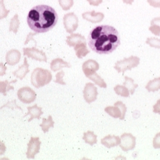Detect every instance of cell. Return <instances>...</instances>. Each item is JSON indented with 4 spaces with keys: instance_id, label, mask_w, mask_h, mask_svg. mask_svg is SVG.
I'll return each instance as SVG.
<instances>
[{
    "instance_id": "cell-1",
    "label": "cell",
    "mask_w": 160,
    "mask_h": 160,
    "mask_svg": "<svg viewBox=\"0 0 160 160\" xmlns=\"http://www.w3.org/2000/svg\"><path fill=\"white\" fill-rule=\"evenodd\" d=\"M88 45L90 49L98 54H109L121 44L117 30L109 25L97 26L88 35Z\"/></svg>"
},
{
    "instance_id": "cell-2",
    "label": "cell",
    "mask_w": 160,
    "mask_h": 160,
    "mask_svg": "<svg viewBox=\"0 0 160 160\" xmlns=\"http://www.w3.org/2000/svg\"><path fill=\"white\" fill-rule=\"evenodd\" d=\"M58 16L55 10L48 5L33 7L27 17V22L31 30L37 33H46L57 24Z\"/></svg>"
},
{
    "instance_id": "cell-3",
    "label": "cell",
    "mask_w": 160,
    "mask_h": 160,
    "mask_svg": "<svg viewBox=\"0 0 160 160\" xmlns=\"http://www.w3.org/2000/svg\"><path fill=\"white\" fill-rule=\"evenodd\" d=\"M52 79L50 71L40 68H36L31 75V83L36 88H40L48 84Z\"/></svg>"
},
{
    "instance_id": "cell-4",
    "label": "cell",
    "mask_w": 160,
    "mask_h": 160,
    "mask_svg": "<svg viewBox=\"0 0 160 160\" xmlns=\"http://www.w3.org/2000/svg\"><path fill=\"white\" fill-rule=\"evenodd\" d=\"M140 59L135 56H131L129 58H125L115 63L114 68L118 73H124L126 70H131L137 67L140 64Z\"/></svg>"
},
{
    "instance_id": "cell-5",
    "label": "cell",
    "mask_w": 160,
    "mask_h": 160,
    "mask_svg": "<svg viewBox=\"0 0 160 160\" xmlns=\"http://www.w3.org/2000/svg\"><path fill=\"white\" fill-rule=\"evenodd\" d=\"M63 23L66 32L72 33L78 27V18L73 12L68 13L64 16Z\"/></svg>"
},
{
    "instance_id": "cell-6",
    "label": "cell",
    "mask_w": 160,
    "mask_h": 160,
    "mask_svg": "<svg viewBox=\"0 0 160 160\" xmlns=\"http://www.w3.org/2000/svg\"><path fill=\"white\" fill-rule=\"evenodd\" d=\"M18 99L25 104H30L33 102L36 98L35 92L29 87H23L20 88L17 92Z\"/></svg>"
},
{
    "instance_id": "cell-7",
    "label": "cell",
    "mask_w": 160,
    "mask_h": 160,
    "mask_svg": "<svg viewBox=\"0 0 160 160\" xmlns=\"http://www.w3.org/2000/svg\"><path fill=\"white\" fill-rule=\"evenodd\" d=\"M136 146V138L131 133L122 134L120 139V148L124 152L133 150Z\"/></svg>"
},
{
    "instance_id": "cell-8",
    "label": "cell",
    "mask_w": 160,
    "mask_h": 160,
    "mask_svg": "<svg viewBox=\"0 0 160 160\" xmlns=\"http://www.w3.org/2000/svg\"><path fill=\"white\" fill-rule=\"evenodd\" d=\"M23 55L33 60L47 62V57L42 50H39L36 48H23Z\"/></svg>"
},
{
    "instance_id": "cell-9",
    "label": "cell",
    "mask_w": 160,
    "mask_h": 160,
    "mask_svg": "<svg viewBox=\"0 0 160 160\" xmlns=\"http://www.w3.org/2000/svg\"><path fill=\"white\" fill-rule=\"evenodd\" d=\"M41 142L39 137H31L29 142L28 144V150L26 157L29 159H34L36 154L39 153Z\"/></svg>"
},
{
    "instance_id": "cell-10",
    "label": "cell",
    "mask_w": 160,
    "mask_h": 160,
    "mask_svg": "<svg viewBox=\"0 0 160 160\" xmlns=\"http://www.w3.org/2000/svg\"><path fill=\"white\" fill-rule=\"evenodd\" d=\"M84 98L88 103H91L97 98V88L93 83L88 82L86 84L83 90Z\"/></svg>"
},
{
    "instance_id": "cell-11",
    "label": "cell",
    "mask_w": 160,
    "mask_h": 160,
    "mask_svg": "<svg viewBox=\"0 0 160 160\" xmlns=\"http://www.w3.org/2000/svg\"><path fill=\"white\" fill-rule=\"evenodd\" d=\"M82 68L84 75L87 77L92 73L96 72L99 69L100 66L95 60H88L83 63Z\"/></svg>"
},
{
    "instance_id": "cell-12",
    "label": "cell",
    "mask_w": 160,
    "mask_h": 160,
    "mask_svg": "<svg viewBox=\"0 0 160 160\" xmlns=\"http://www.w3.org/2000/svg\"><path fill=\"white\" fill-rule=\"evenodd\" d=\"M82 18L93 23H98L101 22L104 18V15L101 12H95V10L87 12L82 14Z\"/></svg>"
},
{
    "instance_id": "cell-13",
    "label": "cell",
    "mask_w": 160,
    "mask_h": 160,
    "mask_svg": "<svg viewBox=\"0 0 160 160\" xmlns=\"http://www.w3.org/2000/svg\"><path fill=\"white\" fill-rule=\"evenodd\" d=\"M21 53L17 49L9 50L6 56V61L7 64L10 66H13L18 63L21 58Z\"/></svg>"
},
{
    "instance_id": "cell-14",
    "label": "cell",
    "mask_w": 160,
    "mask_h": 160,
    "mask_svg": "<svg viewBox=\"0 0 160 160\" xmlns=\"http://www.w3.org/2000/svg\"><path fill=\"white\" fill-rule=\"evenodd\" d=\"M101 144L108 148H112L117 146L120 143L119 137L109 135L101 141Z\"/></svg>"
},
{
    "instance_id": "cell-15",
    "label": "cell",
    "mask_w": 160,
    "mask_h": 160,
    "mask_svg": "<svg viewBox=\"0 0 160 160\" xmlns=\"http://www.w3.org/2000/svg\"><path fill=\"white\" fill-rule=\"evenodd\" d=\"M66 42L70 47H74L81 42H86V40L85 37L80 33H72L70 36L67 37Z\"/></svg>"
},
{
    "instance_id": "cell-16",
    "label": "cell",
    "mask_w": 160,
    "mask_h": 160,
    "mask_svg": "<svg viewBox=\"0 0 160 160\" xmlns=\"http://www.w3.org/2000/svg\"><path fill=\"white\" fill-rule=\"evenodd\" d=\"M29 64H28L27 58H24V63L21 65L19 68L13 72V75L15 76L17 78H20V80H22L26 75L29 72Z\"/></svg>"
},
{
    "instance_id": "cell-17",
    "label": "cell",
    "mask_w": 160,
    "mask_h": 160,
    "mask_svg": "<svg viewBox=\"0 0 160 160\" xmlns=\"http://www.w3.org/2000/svg\"><path fill=\"white\" fill-rule=\"evenodd\" d=\"M27 109L28 110V112L23 117H26L28 115H30V119L28 120L29 122H30L35 118L40 119L41 115L43 113V112L42 111V108L41 107H38L37 104L33 106L28 107Z\"/></svg>"
},
{
    "instance_id": "cell-18",
    "label": "cell",
    "mask_w": 160,
    "mask_h": 160,
    "mask_svg": "<svg viewBox=\"0 0 160 160\" xmlns=\"http://www.w3.org/2000/svg\"><path fill=\"white\" fill-rule=\"evenodd\" d=\"M70 67H71V65L70 63L59 58L52 60L50 63V69L53 72L60 70L64 68H70Z\"/></svg>"
},
{
    "instance_id": "cell-19",
    "label": "cell",
    "mask_w": 160,
    "mask_h": 160,
    "mask_svg": "<svg viewBox=\"0 0 160 160\" xmlns=\"http://www.w3.org/2000/svg\"><path fill=\"white\" fill-rule=\"evenodd\" d=\"M73 48L77 57L80 59L86 57L88 53H90V50H88L87 48L86 42H81L77 44Z\"/></svg>"
},
{
    "instance_id": "cell-20",
    "label": "cell",
    "mask_w": 160,
    "mask_h": 160,
    "mask_svg": "<svg viewBox=\"0 0 160 160\" xmlns=\"http://www.w3.org/2000/svg\"><path fill=\"white\" fill-rule=\"evenodd\" d=\"M17 81V80H12L9 82L8 80L4 81H0V93L3 94L4 96L7 95V92L10 90H13L14 88L10 86L11 83H15Z\"/></svg>"
},
{
    "instance_id": "cell-21",
    "label": "cell",
    "mask_w": 160,
    "mask_h": 160,
    "mask_svg": "<svg viewBox=\"0 0 160 160\" xmlns=\"http://www.w3.org/2000/svg\"><path fill=\"white\" fill-rule=\"evenodd\" d=\"M86 77H88L89 79L93 81V82L99 86L100 88H107V84L105 82V81L102 78H101V77L99 76L96 72L92 73L90 75H89L88 76H87Z\"/></svg>"
},
{
    "instance_id": "cell-22",
    "label": "cell",
    "mask_w": 160,
    "mask_h": 160,
    "mask_svg": "<svg viewBox=\"0 0 160 160\" xmlns=\"http://www.w3.org/2000/svg\"><path fill=\"white\" fill-rule=\"evenodd\" d=\"M150 28L149 30L150 32L157 35L160 36V17H157L151 21L150 22Z\"/></svg>"
},
{
    "instance_id": "cell-23",
    "label": "cell",
    "mask_w": 160,
    "mask_h": 160,
    "mask_svg": "<svg viewBox=\"0 0 160 160\" xmlns=\"http://www.w3.org/2000/svg\"><path fill=\"white\" fill-rule=\"evenodd\" d=\"M82 138L85 142L90 144V146H93L97 142V136L92 131H88L84 133Z\"/></svg>"
},
{
    "instance_id": "cell-24",
    "label": "cell",
    "mask_w": 160,
    "mask_h": 160,
    "mask_svg": "<svg viewBox=\"0 0 160 160\" xmlns=\"http://www.w3.org/2000/svg\"><path fill=\"white\" fill-rule=\"evenodd\" d=\"M146 89L149 92H155L160 89V77L150 81L146 86Z\"/></svg>"
},
{
    "instance_id": "cell-25",
    "label": "cell",
    "mask_w": 160,
    "mask_h": 160,
    "mask_svg": "<svg viewBox=\"0 0 160 160\" xmlns=\"http://www.w3.org/2000/svg\"><path fill=\"white\" fill-rule=\"evenodd\" d=\"M54 121L52 119V116L50 115L48 119L46 118H43L42 119V122L40 124V126L42 129V130L44 132V133L48 132L50 128H53L54 127Z\"/></svg>"
},
{
    "instance_id": "cell-26",
    "label": "cell",
    "mask_w": 160,
    "mask_h": 160,
    "mask_svg": "<svg viewBox=\"0 0 160 160\" xmlns=\"http://www.w3.org/2000/svg\"><path fill=\"white\" fill-rule=\"evenodd\" d=\"M105 112L108 113L110 116L112 117L115 118H120L121 117V112L118 107L114 106H108L105 108Z\"/></svg>"
},
{
    "instance_id": "cell-27",
    "label": "cell",
    "mask_w": 160,
    "mask_h": 160,
    "mask_svg": "<svg viewBox=\"0 0 160 160\" xmlns=\"http://www.w3.org/2000/svg\"><path fill=\"white\" fill-rule=\"evenodd\" d=\"M20 24V22L18 18V15L15 14L14 17L10 20L9 31L13 32L15 33H17L19 29Z\"/></svg>"
},
{
    "instance_id": "cell-28",
    "label": "cell",
    "mask_w": 160,
    "mask_h": 160,
    "mask_svg": "<svg viewBox=\"0 0 160 160\" xmlns=\"http://www.w3.org/2000/svg\"><path fill=\"white\" fill-rule=\"evenodd\" d=\"M124 78H125V81L123 83V86H124L126 88L128 89L131 95H133L135 92L136 88H137L138 86V84H135L133 82V80L129 77H124Z\"/></svg>"
},
{
    "instance_id": "cell-29",
    "label": "cell",
    "mask_w": 160,
    "mask_h": 160,
    "mask_svg": "<svg viewBox=\"0 0 160 160\" xmlns=\"http://www.w3.org/2000/svg\"><path fill=\"white\" fill-rule=\"evenodd\" d=\"M114 90L115 93L118 95L123 97H129V90L126 88L124 86L117 85L114 88Z\"/></svg>"
},
{
    "instance_id": "cell-30",
    "label": "cell",
    "mask_w": 160,
    "mask_h": 160,
    "mask_svg": "<svg viewBox=\"0 0 160 160\" xmlns=\"http://www.w3.org/2000/svg\"><path fill=\"white\" fill-rule=\"evenodd\" d=\"M59 4L63 10H70L73 5V0H58Z\"/></svg>"
},
{
    "instance_id": "cell-31",
    "label": "cell",
    "mask_w": 160,
    "mask_h": 160,
    "mask_svg": "<svg viewBox=\"0 0 160 160\" xmlns=\"http://www.w3.org/2000/svg\"><path fill=\"white\" fill-rule=\"evenodd\" d=\"M146 42L152 48H155L156 49H160V39L156 38L154 37L148 38Z\"/></svg>"
},
{
    "instance_id": "cell-32",
    "label": "cell",
    "mask_w": 160,
    "mask_h": 160,
    "mask_svg": "<svg viewBox=\"0 0 160 160\" xmlns=\"http://www.w3.org/2000/svg\"><path fill=\"white\" fill-rule=\"evenodd\" d=\"M10 12V10H7L4 4V0H0V20L6 18Z\"/></svg>"
},
{
    "instance_id": "cell-33",
    "label": "cell",
    "mask_w": 160,
    "mask_h": 160,
    "mask_svg": "<svg viewBox=\"0 0 160 160\" xmlns=\"http://www.w3.org/2000/svg\"><path fill=\"white\" fill-rule=\"evenodd\" d=\"M114 106H116L119 108L121 112V117L120 119L121 120H123L125 118V115L127 112V108L124 104H123L121 101H117L114 104Z\"/></svg>"
},
{
    "instance_id": "cell-34",
    "label": "cell",
    "mask_w": 160,
    "mask_h": 160,
    "mask_svg": "<svg viewBox=\"0 0 160 160\" xmlns=\"http://www.w3.org/2000/svg\"><path fill=\"white\" fill-rule=\"evenodd\" d=\"M64 75V71H61L58 72L57 75H56V80L55 81V82L57 83H59L60 84H63L65 85L66 82L62 80V78Z\"/></svg>"
},
{
    "instance_id": "cell-35",
    "label": "cell",
    "mask_w": 160,
    "mask_h": 160,
    "mask_svg": "<svg viewBox=\"0 0 160 160\" xmlns=\"http://www.w3.org/2000/svg\"><path fill=\"white\" fill-rule=\"evenodd\" d=\"M153 146L155 149H160V132L157 133L154 137Z\"/></svg>"
},
{
    "instance_id": "cell-36",
    "label": "cell",
    "mask_w": 160,
    "mask_h": 160,
    "mask_svg": "<svg viewBox=\"0 0 160 160\" xmlns=\"http://www.w3.org/2000/svg\"><path fill=\"white\" fill-rule=\"evenodd\" d=\"M151 6L156 8H160V0H148Z\"/></svg>"
},
{
    "instance_id": "cell-37",
    "label": "cell",
    "mask_w": 160,
    "mask_h": 160,
    "mask_svg": "<svg viewBox=\"0 0 160 160\" xmlns=\"http://www.w3.org/2000/svg\"><path fill=\"white\" fill-rule=\"evenodd\" d=\"M153 112L155 113H158L160 114V99L158 100L157 103L153 106Z\"/></svg>"
},
{
    "instance_id": "cell-38",
    "label": "cell",
    "mask_w": 160,
    "mask_h": 160,
    "mask_svg": "<svg viewBox=\"0 0 160 160\" xmlns=\"http://www.w3.org/2000/svg\"><path fill=\"white\" fill-rule=\"evenodd\" d=\"M7 70V68L5 64L2 62H0V77L3 76L6 74V71Z\"/></svg>"
},
{
    "instance_id": "cell-39",
    "label": "cell",
    "mask_w": 160,
    "mask_h": 160,
    "mask_svg": "<svg viewBox=\"0 0 160 160\" xmlns=\"http://www.w3.org/2000/svg\"><path fill=\"white\" fill-rule=\"evenodd\" d=\"M87 1L89 2L90 5L94 6H98L102 2V0H87Z\"/></svg>"
},
{
    "instance_id": "cell-40",
    "label": "cell",
    "mask_w": 160,
    "mask_h": 160,
    "mask_svg": "<svg viewBox=\"0 0 160 160\" xmlns=\"http://www.w3.org/2000/svg\"><path fill=\"white\" fill-rule=\"evenodd\" d=\"M6 150V147L3 142L0 140V156L4 154Z\"/></svg>"
},
{
    "instance_id": "cell-41",
    "label": "cell",
    "mask_w": 160,
    "mask_h": 160,
    "mask_svg": "<svg viewBox=\"0 0 160 160\" xmlns=\"http://www.w3.org/2000/svg\"><path fill=\"white\" fill-rule=\"evenodd\" d=\"M122 1L126 3V4H129V5H132V4L133 3V2L134 1V0H122Z\"/></svg>"
}]
</instances>
